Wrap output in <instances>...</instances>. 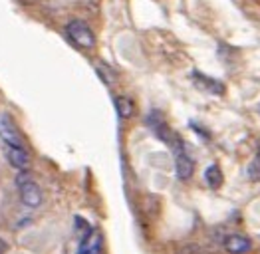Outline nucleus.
<instances>
[{
    "mask_svg": "<svg viewBox=\"0 0 260 254\" xmlns=\"http://www.w3.org/2000/svg\"><path fill=\"white\" fill-rule=\"evenodd\" d=\"M149 125L151 129L163 139V141H169V131H167V125H165V121L159 117V113H153L149 115Z\"/></svg>",
    "mask_w": 260,
    "mask_h": 254,
    "instance_id": "10",
    "label": "nucleus"
},
{
    "mask_svg": "<svg viewBox=\"0 0 260 254\" xmlns=\"http://www.w3.org/2000/svg\"><path fill=\"white\" fill-rule=\"evenodd\" d=\"M246 175H248L250 181H258L260 179V149L256 151L254 159L250 161V165H248V169H246Z\"/></svg>",
    "mask_w": 260,
    "mask_h": 254,
    "instance_id": "11",
    "label": "nucleus"
},
{
    "mask_svg": "<svg viewBox=\"0 0 260 254\" xmlns=\"http://www.w3.org/2000/svg\"><path fill=\"white\" fill-rule=\"evenodd\" d=\"M173 151H175V167H177V177H179L181 181L191 179V175H193V171H195V163H193L191 155L187 153V149H185V145L181 143V139H179V137H175L173 139Z\"/></svg>",
    "mask_w": 260,
    "mask_h": 254,
    "instance_id": "3",
    "label": "nucleus"
},
{
    "mask_svg": "<svg viewBox=\"0 0 260 254\" xmlns=\"http://www.w3.org/2000/svg\"><path fill=\"white\" fill-rule=\"evenodd\" d=\"M4 153L8 163L18 171H28L30 169V155L24 147H14V145H4Z\"/></svg>",
    "mask_w": 260,
    "mask_h": 254,
    "instance_id": "5",
    "label": "nucleus"
},
{
    "mask_svg": "<svg viewBox=\"0 0 260 254\" xmlns=\"http://www.w3.org/2000/svg\"><path fill=\"white\" fill-rule=\"evenodd\" d=\"M8 252V242L4 238H0V254H6Z\"/></svg>",
    "mask_w": 260,
    "mask_h": 254,
    "instance_id": "12",
    "label": "nucleus"
},
{
    "mask_svg": "<svg viewBox=\"0 0 260 254\" xmlns=\"http://www.w3.org/2000/svg\"><path fill=\"white\" fill-rule=\"evenodd\" d=\"M115 109H117V113H119L121 119H129L131 115L135 113V106H133L131 98H127V96L115 98Z\"/></svg>",
    "mask_w": 260,
    "mask_h": 254,
    "instance_id": "8",
    "label": "nucleus"
},
{
    "mask_svg": "<svg viewBox=\"0 0 260 254\" xmlns=\"http://www.w3.org/2000/svg\"><path fill=\"white\" fill-rule=\"evenodd\" d=\"M0 141H2V145L24 147V139H22L18 127L12 121V117L4 111H0Z\"/></svg>",
    "mask_w": 260,
    "mask_h": 254,
    "instance_id": "4",
    "label": "nucleus"
},
{
    "mask_svg": "<svg viewBox=\"0 0 260 254\" xmlns=\"http://www.w3.org/2000/svg\"><path fill=\"white\" fill-rule=\"evenodd\" d=\"M205 181L211 189H218L222 185V171L218 165H211L209 169L205 171Z\"/></svg>",
    "mask_w": 260,
    "mask_h": 254,
    "instance_id": "9",
    "label": "nucleus"
},
{
    "mask_svg": "<svg viewBox=\"0 0 260 254\" xmlns=\"http://www.w3.org/2000/svg\"><path fill=\"white\" fill-rule=\"evenodd\" d=\"M224 250L229 254L246 252V250H250V240L246 236H240V234H231L224 240Z\"/></svg>",
    "mask_w": 260,
    "mask_h": 254,
    "instance_id": "7",
    "label": "nucleus"
},
{
    "mask_svg": "<svg viewBox=\"0 0 260 254\" xmlns=\"http://www.w3.org/2000/svg\"><path fill=\"white\" fill-rule=\"evenodd\" d=\"M102 234L98 231H89L86 236H82L80 242V254H102Z\"/></svg>",
    "mask_w": 260,
    "mask_h": 254,
    "instance_id": "6",
    "label": "nucleus"
},
{
    "mask_svg": "<svg viewBox=\"0 0 260 254\" xmlns=\"http://www.w3.org/2000/svg\"><path fill=\"white\" fill-rule=\"evenodd\" d=\"M20 2H24V4H30V2H34V0H20Z\"/></svg>",
    "mask_w": 260,
    "mask_h": 254,
    "instance_id": "13",
    "label": "nucleus"
},
{
    "mask_svg": "<svg viewBox=\"0 0 260 254\" xmlns=\"http://www.w3.org/2000/svg\"><path fill=\"white\" fill-rule=\"evenodd\" d=\"M16 185H18V189H20V199L26 207L36 209V207L42 205V201H44L42 189H40V185H38L36 181L30 179V175H28L26 171H20V175L16 177Z\"/></svg>",
    "mask_w": 260,
    "mask_h": 254,
    "instance_id": "1",
    "label": "nucleus"
},
{
    "mask_svg": "<svg viewBox=\"0 0 260 254\" xmlns=\"http://www.w3.org/2000/svg\"><path fill=\"white\" fill-rule=\"evenodd\" d=\"M66 32H68L72 42L84 48V50H91L95 46V34L91 32V28L84 20H72L66 26Z\"/></svg>",
    "mask_w": 260,
    "mask_h": 254,
    "instance_id": "2",
    "label": "nucleus"
}]
</instances>
